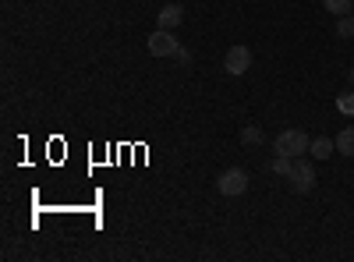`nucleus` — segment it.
<instances>
[{
    "label": "nucleus",
    "mask_w": 354,
    "mask_h": 262,
    "mask_svg": "<svg viewBox=\"0 0 354 262\" xmlns=\"http://www.w3.org/2000/svg\"><path fill=\"white\" fill-rule=\"evenodd\" d=\"M337 36H340V39H351V36H354V18H351V15H340V21H337Z\"/></svg>",
    "instance_id": "12"
},
{
    "label": "nucleus",
    "mask_w": 354,
    "mask_h": 262,
    "mask_svg": "<svg viewBox=\"0 0 354 262\" xmlns=\"http://www.w3.org/2000/svg\"><path fill=\"white\" fill-rule=\"evenodd\" d=\"M322 4H326V11L330 15H351V8H354V0H322Z\"/></svg>",
    "instance_id": "9"
},
{
    "label": "nucleus",
    "mask_w": 354,
    "mask_h": 262,
    "mask_svg": "<svg viewBox=\"0 0 354 262\" xmlns=\"http://www.w3.org/2000/svg\"><path fill=\"white\" fill-rule=\"evenodd\" d=\"M333 142H337V153H340V156H351V160H354V124L344 128V131H337Z\"/></svg>",
    "instance_id": "7"
},
{
    "label": "nucleus",
    "mask_w": 354,
    "mask_h": 262,
    "mask_svg": "<svg viewBox=\"0 0 354 262\" xmlns=\"http://www.w3.org/2000/svg\"><path fill=\"white\" fill-rule=\"evenodd\" d=\"M290 188L298 191V195H308V191L315 188V167H312L305 156L294 160V170H290Z\"/></svg>",
    "instance_id": "3"
},
{
    "label": "nucleus",
    "mask_w": 354,
    "mask_h": 262,
    "mask_svg": "<svg viewBox=\"0 0 354 262\" xmlns=\"http://www.w3.org/2000/svg\"><path fill=\"white\" fill-rule=\"evenodd\" d=\"M177 50H181V43L174 39L170 28H156V32L149 36V53L153 57H174Z\"/></svg>",
    "instance_id": "5"
},
{
    "label": "nucleus",
    "mask_w": 354,
    "mask_h": 262,
    "mask_svg": "<svg viewBox=\"0 0 354 262\" xmlns=\"http://www.w3.org/2000/svg\"><path fill=\"white\" fill-rule=\"evenodd\" d=\"M308 149H312V138H308L301 128H287V131L277 135V153H280V156L298 160V156H305Z\"/></svg>",
    "instance_id": "1"
},
{
    "label": "nucleus",
    "mask_w": 354,
    "mask_h": 262,
    "mask_svg": "<svg viewBox=\"0 0 354 262\" xmlns=\"http://www.w3.org/2000/svg\"><path fill=\"white\" fill-rule=\"evenodd\" d=\"M347 78H351V85H354V68H351V75H347Z\"/></svg>",
    "instance_id": "15"
},
{
    "label": "nucleus",
    "mask_w": 354,
    "mask_h": 262,
    "mask_svg": "<svg viewBox=\"0 0 354 262\" xmlns=\"http://www.w3.org/2000/svg\"><path fill=\"white\" fill-rule=\"evenodd\" d=\"M290 170H294V160L277 153V160H273V174H280V178H290Z\"/></svg>",
    "instance_id": "11"
},
{
    "label": "nucleus",
    "mask_w": 354,
    "mask_h": 262,
    "mask_svg": "<svg viewBox=\"0 0 354 262\" xmlns=\"http://www.w3.org/2000/svg\"><path fill=\"white\" fill-rule=\"evenodd\" d=\"M262 138H266V135H262V128H259V124L241 128V142H245V145H262Z\"/></svg>",
    "instance_id": "10"
},
{
    "label": "nucleus",
    "mask_w": 354,
    "mask_h": 262,
    "mask_svg": "<svg viewBox=\"0 0 354 262\" xmlns=\"http://www.w3.org/2000/svg\"><path fill=\"white\" fill-rule=\"evenodd\" d=\"M156 21H160V28H170V32H174V28L185 21V8L181 4H163L160 15H156Z\"/></svg>",
    "instance_id": "6"
},
{
    "label": "nucleus",
    "mask_w": 354,
    "mask_h": 262,
    "mask_svg": "<svg viewBox=\"0 0 354 262\" xmlns=\"http://www.w3.org/2000/svg\"><path fill=\"white\" fill-rule=\"evenodd\" d=\"M216 191H220L223 198H238V195H245V191H248V174H245L241 167L223 170L220 178H216Z\"/></svg>",
    "instance_id": "2"
},
{
    "label": "nucleus",
    "mask_w": 354,
    "mask_h": 262,
    "mask_svg": "<svg viewBox=\"0 0 354 262\" xmlns=\"http://www.w3.org/2000/svg\"><path fill=\"white\" fill-rule=\"evenodd\" d=\"M333 149H337V142H333V138H312V149H308V153H312L315 160H330Z\"/></svg>",
    "instance_id": "8"
},
{
    "label": "nucleus",
    "mask_w": 354,
    "mask_h": 262,
    "mask_svg": "<svg viewBox=\"0 0 354 262\" xmlns=\"http://www.w3.org/2000/svg\"><path fill=\"white\" fill-rule=\"evenodd\" d=\"M174 57H177V64H185V68H188V64H192V53H188V50H185V46H181V50H177V53H174Z\"/></svg>",
    "instance_id": "14"
},
{
    "label": "nucleus",
    "mask_w": 354,
    "mask_h": 262,
    "mask_svg": "<svg viewBox=\"0 0 354 262\" xmlns=\"http://www.w3.org/2000/svg\"><path fill=\"white\" fill-rule=\"evenodd\" d=\"M337 110L347 113V118H354V93H344V96L337 100Z\"/></svg>",
    "instance_id": "13"
},
{
    "label": "nucleus",
    "mask_w": 354,
    "mask_h": 262,
    "mask_svg": "<svg viewBox=\"0 0 354 262\" xmlns=\"http://www.w3.org/2000/svg\"><path fill=\"white\" fill-rule=\"evenodd\" d=\"M248 68H252V50H248V46H230L227 57H223V71H227L230 78H241Z\"/></svg>",
    "instance_id": "4"
}]
</instances>
